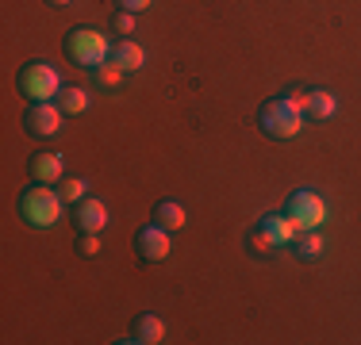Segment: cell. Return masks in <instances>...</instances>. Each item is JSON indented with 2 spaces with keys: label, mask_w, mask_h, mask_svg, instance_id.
<instances>
[{
  "label": "cell",
  "mask_w": 361,
  "mask_h": 345,
  "mask_svg": "<svg viewBox=\"0 0 361 345\" xmlns=\"http://www.w3.org/2000/svg\"><path fill=\"white\" fill-rule=\"evenodd\" d=\"M16 211H20V219L27 222V227L35 230H50L62 222V211H66V200L62 192H54L50 184H31L20 192V200H16Z\"/></svg>",
  "instance_id": "1"
},
{
  "label": "cell",
  "mask_w": 361,
  "mask_h": 345,
  "mask_svg": "<svg viewBox=\"0 0 361 345\" xmlns=\"http://www.w3.org/2000/svg\"><path fill=\"white\" fill-rule=\"evenodd\" d=\"M66 58H70L73 65H81V69H97L111 58V42H108L104 31L85 27L81 23V27H73L70 34H66Z\"/></svg>",
  "instance_id": "2"
},
{
  "label": "cell",
  "mask_w": 361,
  "mask_h": 345,
  "mask_svg": "<svg viewBox=\"0 0 361 345\" xmlns=\"http://www.w3.org/2000/svg\"><path fill=\"white\" fill-rule=\"evenodd\" d=\"M16 89H20V96H27L31 104L54 100L58 92H62V73L50 62H27L16 73Z\"/></svg>",
  "instance_id": "3"
},
{
  "label": "cell",
  "mask_w": 361,
  "mask_h": 345,
  "mask_svg": "<svg viewBox=\"0 0 361 345\" xmlns=\"http://www.w3.org/2000/svg\"><path fill=\"white\" fill-rule=\"evenodd\" d=\"M285 215L292 222H296V230L304 234V230H319L326 219H331V211H326V200L319 192H312V188H296V192L285 200Z\"/></svg>",
  "instance_id": "4"
},
{
  "label": "cell",
  "mask_w": 361,
  "mask_h": 345,
  "mask_svg": "<svg viewBox=\"0 0 361 345\" xmlns=\"http://www.w3.org/2000/svg\"><path fill=\"white\" fill-rule=\"evenodd\" d=\"M62 108H54V100H42V104H31L27 115H23V127H27V134L35 138H54L62 131Z\"/></svg>",
  "instance_id": "5"
},
{
  "label": "cell",
  "mask_w": 361,
  "mask_h": 345,
  "mask_svg": "<svg viewBox=\"0 0 361 345\" xmlns=\"http://www.w3.org/2000/svg\"><path fill=\"white\" fill-rule=\"evenodd\" d=\"M135 249H139L142 261H166L169 257V230L161 222H150L135 234Z\"/></svg>",
  "instance_id": "6"
},
{
  "label": "cell",
  "mask_w": 361,
  "mask_h": 345,
  "mask_svg": "<svg viewBox=\"0 0 361 345\" xmlns=\"http://www.w3.org/2000/svg\"><path fill=\"white\" fill-rule=\"evenodd\" d=\"M73 222H77V230L100 234V230L108 227V207H104V200H97V196H85V200L77 203V211H73Z\"/></svg>",
  "instance_id": "7"
},
{
  "label": "cell",
  "mask_w": 361,
  "mask_h": 345,
  "mask_svg": "<svg viewBox=\"0 0 361 345\" xmlns=\"http://www.w3.org/2000/svg\"><path fill=\"white\" fill-rule=\"evenodd\" d=\"M31 177L39 180V184H62L66 180V158L62 153H50V150H42L31 158Z\"/></svg>",
  "instance_id": "8"
},
{
  "label": "cell",
  "mask_w": 361,
  "mask_h": 345,
  "mask_svg": "<svg viewBox=\"0 0 361 345\" xmlns=\"http://www.w3.org/2000/svg\"><path fill=\"white\" fill-rule=\"evenodd\" d=\"M262 230H265V234H269L273 242H277V246H292V242L300 238L296 222H292L285 211H277V215H265V219H262Z\"/></svg>",
  "instance_id": "9"
},
{
  "label": "cell",
  "mask_w": 361,
  "mask_h": 345,
  "mask_svg": "<svg viewBox=\"0 0 361 345\" xmlns=\"http://www.w3.org/2000/svg\"><path fill=\"white\" fill-rule=\"evenodd\" d=\"M111 62L123 65L127 73H135V69H142V65H146V50H142L135 39H119V42H116V50H111Z\"/></svg>",
  "instance_id": "10"
},
{
  "label": "cell",
  "mask_w": 361,
  "mask_h": 345,
  "mask_svg": "<svg viewBox=\"0 0 361 345\" xmlns=\"http://www.w3.org/2000/svg\"><path fill=\"white\" fill-rule=\"evenodd\" d=\"M131 334H135V341H142V345H158L166 338V322H161L158 315H139L131 326Z\"/></svg>",
  "instance_id": "11"
},
{
  "label": "cell",
  "mask_w": 361,
  "mask_h": 345,
  "mask_svg": "<svg viewBox=\"0 0 361 345\" xmlns=\"http://www.w3.org/2000/svg\"><path fill=\"white\" fill-rule=\"evenodd\" d=\"M154 222H161L166 230H180V227L188 222L185 203H177V200H161L158 207H154Z\"/></svg>",
  "instance_id": "12"
},
{
  "label": "cell",
  "mask_w": 361,
  "mask_h": 345,
  "mask_svg": "<svg viewBox=\"0 0 361 345\" xmlns=\"http://www.w3.org/2000/svg\"><path fill=\"white\" fill-rule=\"evenodd\" d=\"M89 104H92V96L81 89V84H70V89L58 92V108H62L66 115H85V111H89Z\"/></svg>",
  "instance_id": "13"
},
{
  "label": "cell",
  "mask_w": 361,
  "mask_h": 345,
  "mask_svg": "<svg viewBox=\"0 0 361 345\" xmlns=\"http://www.w3.org/2000/svg\"><path fill=\"white\" fill-rule=\"evenodd\" d=\"M334 111H338V100H334V92L312 89V108H307V119H331Z\"/></svg>",
  "instance_id": "14"
},
{
  "label": "cell",
  "mask_w": 361,
  "mask_h": 345,
  "mask_svg": "<svg viewBox=\"0 0 361 345\" xmlns=\"http://www.w3.org/2000/svg\"><path fill=\"white\" fill-rule=\"evenodd\" d=\"M323 234L319 230H304V234H300V246H296V253L304 257V261H315V257H323Z\"/></svg>",
  "instance_id": "15"
},
{
  "label": "cell",
  "mask_w": 361,
  "mask_h": 345,
  "mask_svg": "<svg viewBox=\"0 0 361 345\" xmlns=\"http://www.w3.org/2000/svg\"><path fill=\"white\" fill-rule=\"evenodd\" d=\"M300 131H304V115H288L285 111V115L269 127V138H296Z\"/></svg>",
  "instance_id": "16"
},
{
  "label": "cell",
  "mask_w": 361,
  "mask_h": 345,
  "mask_svg": "<svg viewBox=\"0 0 361 345\" xmlns=\"http://www.w3.org/2000/svg\"><path fill=\"white\" fill-rule=\"evenodd\" d=\"M58 192H62L66 203H81L85 196H89V180L85 177H66L62 184H58Z\"/></svg>",
  "instance_id": "17"
},
{
  "label": "cell",
  "mask_w": 361,
  "mask_h": 345,
  "mask_svg": "<svg viewBox=\"0 0 361 345\" xmlns=\"http://www.w3.org/2000/svg\"><path fill=\"white\" fill-rule=\"evenodd\" d=\"M92 73H97V84H104V89H119V84H123V73H127V69H123V65H116V62L108 58V62H104V65H97Z\"/></svg>",
  "instance_id": "18"
},
{
  "label": "cell",
  "mask_w": 361,
  "mask_h": 345,
  "mask_svg": "<svg viewBox=\"0 0 361 345\" xmlns=\"http://www.w3.org/2000/svg\"><path fill=\"white\" fill-rule=\"evenodd\" d=\"M281 115H285V100H281V96H277V100H265V104H262V111H257V127H262V131L269 134V127L277 123Z\"/></svg>",
  "instance_id": "19"
},
{
  "label": "cell",
  "mask_w": 361,
  "mask_h": 345,
  "mask_svg": "<svg viewBox=\"0 0 361 345\" xmlns=\"http://www.w3.org/2000/svg\"><path fill=\"white\" fill-rule=\"evenodd\" d=\"M281 100H285L288 115H307V108H312V89H292L288 96H281Z\"/></svg>",
  "instance_id": "20"
},
{
  "label": "cell",
  "mask_w": 361,
  "mask_h": 345,
  "mask_svg": "<svg viewBox=\"0 0 361 345\" xmlns=\"http://www.w3.org/2000/svg\"><path fill=\"white\" fill-rule=\"evenodd\" d=\"M250 249H254L257 257H269L273 249H277V242H273V238H269V234H265V230H262V222H257V227L250 230Z\"/></svg>",
  "instance_id": "21"
},
{
  "label": "cell",
  "mask_w": 361,
  "mask_h": 345,
  "mask_svg": "<svg viewBox=\"0 0 361 345\" xmlns=\"http://www.w3.org/2000/svg\"><path fill=\"white\" fill-rule=\"evenodd\" d=\"M77 253H81V257H97L100 253V238L89 234V230H81V238H77Z\"/></svg>",
  "instance_id": "22"
},
{
  "label": "cell",
  "mask_w": 361,
  "mask_h": 345,
  "mask_svg": "<svg viewBox=\"0 0 361 345\" xmlns=\"http://www.w3.org/2000/svg\"><path fill=\"white\" fill-rule=\"evenodd\" d=\"M111 31H119V34L127 39V34L135 31V12H123V8H119V12H116V20H111Z\"/></svg>",
  "instance_id": "23"
},
{
  "label": "cell",
  "mask_w": 361,
  "mask_h": 345,
  "mask_svg": "<svg viewBox=\"0 0 361 345\" xmlns=\"http://www.w3.org/2000/svg\"><path fill=\"white\" fill-rule=\"evenodd\" d=\"M116 4L123 8V12H135V15H139V12H146V8L154 4V0H116Z\"/></svg>",
  "instance_id": "24"
},
{
  "label": "cell",
  "mask_w": 361,
  "mask_h": 345,
  "mask_svg": "<svg viewBox=\"0 0 361 345\" xmlns=\"http://www.w3.org/2000/svg\"><path fill=\"white\" fill-rule=\"evenodd\" d=\"M50 8H66V4H73V0H47Z\"/></svg>",
  "instance_id": "25"
}]
</instances>
